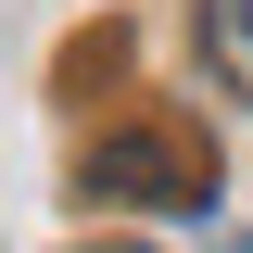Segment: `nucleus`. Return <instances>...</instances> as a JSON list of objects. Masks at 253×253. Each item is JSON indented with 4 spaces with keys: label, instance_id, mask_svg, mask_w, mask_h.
Listing matches in <instances>:
<instances>
[{
    "label": "nucleus",
    "instance_id": "f03ea898",
    "mask_svg": "<svg viewBox=\"0 0 253 253\" xmlns=\"http://www.w3.org/2000/svg\"><path fill=\"white\" fill-rule=\"evenodd\" d=\"M203 51H215V76L253 101V0H203Z\"/></svg>",
    "mask_w": 253,
    "mask_h": 253
},
{
    "label": "nucleus",
    "instance_id": "f257e3e1",
    "mask_svg": "<svg viewBox=\"0 0 253 253\" xmlns=\"http://www.w3.org/2000/svg\"><path fill=\"white\" fill-rule=\"evenodd\" d=\"M89 190L101 203H165V215H190V203H215V152H203L190 126H126V139L89 152Z\"/></svg>",
    "mask_w": 253,
    "mask_h": 253
}]
</instances>
